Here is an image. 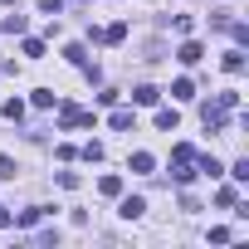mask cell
<instances>
[{
	"label": "cell",
	"mask_w": 249,
	"mask_h": 249,
	"mask_svg": "<svg viewBox=\"0 0 249 249\" xmlns=\"http://www.w3.org/2000/svg\"><path fill=\"white\" fill-rule=\"evenodd\" d=\"M59 122H64V127H98V117H93V112H83V107H64V112H59Z\"/></svg>",
	"instance_id": "6da1fadb"
},
{
	"label": "cell",
	"mask_w": 249,
	"mask_h": 249,
	"mask_svg": "<svg viewBox=\"0 0 249 249\" xmlns=\"http://www.w3.org/2000/svg\"><path fill=\"white\" fill-rule=\"evenodd\" d=\"M107 122H112V132H132V127H137L132 107H112V117H107Z\"/></svg>",
	"instance_id": "7a4b0ae2"
},
{
	"label": "cell",
	"mask_w": 249,
	"mask_h": 249,
	"mask_svg": "<svg viewBox=\"0 0 249 249\" xmlns=\"http://www.w3.org/2000/svg\"><path fill=\"white\" fill-rule=\"evenodd\" d=\"M176 59H181V64H200V59H205V44H200V39H186V44L176 49Z\"/></svg>",
	"instance_id": "3957f363"
},
{
	"label": "cell",
	"mask_w": 249,
	"mask_h": 249,
	"mask_svg": "<svg viewBox=\"0 0 249 249\" xmlns=\"http://www.w3.org/2000/svg\"><path fill=\"white\" fill-rule=\"evenodd\" d=\"M127 171H137V176H152V171H157V157H152V152H132Z\"/></svg>",
	"instance_id": "277c9868"
},
{
	"label": "cell",
	"mask_w": 249,
	"mask_h": 249,
	"mask_svg": "<svg viewBox=\"0 0 249 249\" xmlns=\"http://www.w3.org/2000/svg\"><path fill=\"white\" fill-rule=\"evenodd\" d=\"M176 122H181L176 107H157V127H161V132H176Z\"/></svg>",
	"instance_id": "5b68a950"
},
{
	"label": "cell",
	"mask_w": 249,
	"mask_h": 249,
	"mask_svg": "<svg viewBox=\"0 0 249 249\" xmlns=\"http://www.w3.org/2000/svg\"><path fill=\"white\" fill-rule=\"evenodd\" d=\"M157 98H161V93H157L152 83H142V88H132V103H142V107H157Z\"/></svg>",
	"instance_id": "8992f818"
},
{
	"label": "cell",
	"mask_w": 249,
	"mask_h": 249,
	"mask_svg": "<svg viewBox=\"0 0 249 249\" xmlns=\"http://www.w3.org/2000/svg\"><path fill=\"white\" fill-rule=\"evenodd\" d=\"M142 210H147V200H142V196H122V215H127V220H137Z\"/></svg>",
	"instance_id": "52a82bcc"
},
{
	"label": "cell",
	"mask_w": 249,
	"mask_h": 249,
	"mask_svg": "<svg viewBox=\"0 0 249 249\" xmlns=\"http://www.w3.org/2000/svg\"><path fill=\"white\" fill-rule=\"evenodd\" d=\"M171 98L191 103V98H196V83H191V78H176V83H171Z\"/></svg>",
	"instance_id": "ba28073f"
},
{
	"label": "cell",
	"mask_w": 249,
	"mask_h": 249,
	"mask_svg": "<svg viewBox=\"0 0 249 249\" xmlns=\"http://www.w3.org/2000/svg\"><path fill=\"white\" fill-rule=\"evenodd\" d=\"M98 39H103V44H122V39H127V25H107Z\"/></svg>",
	"instance_id": "9c48e42d"
},
{
	"label": "cell",
	"mask_w": 249,
	"mask_h": 249,
	"mask_svg": "<svg viewBox=\"0 0 249 249\" xmlns=\"http://www.w3.org/2000/svg\"><path fill=\"white\" fill-rule=\"evenodd\" d=\"M0 112H5V122H20V117H25V103H20V98H5Z\"/></svg>",
	"instance_id": "30bf717a"
},
{
	"label": "cell",
	"mask_w": 249,
	"mask_h": 249,
	"mask_svg": "<svg viewBox=\"0 0 249 249\" xmlns=\"http://www.w3.org/2000/svg\"><path fill=\"white\" fill-rule=\"evenodd\" d=\"M196 166H200V171H205V176H210V181H215V176H225V166H220V161H215V157H196Z\"/></svg>",
	"instance_id": "8fae6325"
},
{
	"label": "cell",
	"mask_w": 249,
	"mask_h": 249,
	"mask_svg": "<svg viewBox=\"0 0 249 249\" xmlns=\"http://www.w3.org/2000/svg\"><path fill=\"white\" fill-rule=\"evenodd\" d=\"M39 220H44V205H30V210H20V220H15V225H25V230H30V225H39Z\"/></svg>",
	"instance_id": "7c38bea8"
},
{
	"label": "cell",
	"mask_w": 249,
	"mask_h": 249,
	"mask_svg": "<svg viewBox=\"0 0 249 249\" xmlns=\"http://www.w3.org/2000/svg\"><path fill=\"white\" fill-rule=\"evenodd\" d=\"M98 191H103V196H122V176H103Z\"/></svg>",
	"instance_id": "4fadbf2b"
},
{
	"label": "cell",
	"mask_w": 249,
	"mask_h": 249,
	"mask_svg": "<svg viewBox=\"0 0 249 249\" xmlns=\"http://www.w3.org/2000/svg\"><path fill=\"white\" fill-rule=\"evenodd\" d=\"M5 35H25V15H5V25H0Z\"/></svg>",
	"instance_id": "5bb4252c"
},
{
	"label": "cell",
	"mask_w": 249,
	"mask_h": 249,
	"mask_svg": "<svg viewBox=\"0 0 249 249\" xmlns=\"http://www.w3.org/2000/svg\"><path fill=\"white\" fill-rule=\"evenodd\" d=\"M64 54H69V64H78V69H83V64H88V49H83V44H69V49H64Z\"/></svg>",
	"instance_id": "9a60e30c"
},
{
	"label": "cell",
	"mask_w": 249,
	"mask_h": 249,
	"mask_svg": "<svg viewBox=\"0 0 249 249\" xmlns=\"http://www.w3.org/2000/svg\"><path fill=\"white\" fill-rule=\"evenodd\" d=\"M225 69L239 73V69H244V49H230V54H225Z\"/></svg>",
	"instance_id": "2e32d148"
},
{
	"label": "cell",
	"mask_w": 249,
	"mask_h": 249,
	"mask_svg": "<svg viewBox=\"0 0 249 249\" xmlns=\"http://www.w3.org/2000/svg\"><path fill=\"white\" fill-rule=\"evenodd\" d=\"M39 15H49V20L64 15V0H39Z\"/></svg>",
	"instance_id": "e0dca14e"
},
{
	"label": "cell",
	"mask_w": 249,
	"mask_h": 249,
	"mask_svg": "<svg viewBox=\"0 0 249 249\" xmlns=\"http://www.w3.org/2000/svg\"><path fill=\"white\" fill-rule=\"evenodd\" d=\"M171 30H176V35H191V30H196V20H191V15H176V20H171Z\"/></svg>",
	"instance_id": "ac0fdd59"
},
{
	"label": "cell",
	"mask_w": 249,
	"mask_h": 249,
	"mask_svg": "<svg viewBox=\"0 0 249 249\" xmlns=\"http://www.w3.org/2000/svg\"><path fill=\"white\" fill-rule=\"evenodd\" d=\"M25 59H44V39H25Z\"/></svg>",
	"instance_id": "d6986e66"
},
{
	"label": "cell",
	"mask_w": 249,
	"mask_h": 249,
	"mask_svg": "<svg viewBox=\"0 0 249 249\" xmlns=\"http://www.w3.org/2000/svg\"><path fill=\"white\" fill-rule=\"evenodd\" d=\"M30 103H35V107H54V93H49V88H35V98H30Z\"/></svg>",
	"instance_id": "ffe728a7"
},
{
	"label": "cell",
	"mask_w": 249,
	"mask_h": 249,
	"mask_svg": "<svg viewBox=\"0 0 249 249\" xmlns=\"http://www.w3.org/2000/svg\"><path fill=\"white\" fill-rule=\"evenodd\" d=\"M0 181H15V161H10L5 152H0Z\"/></svg>",
	"instance_id": "44dd1931"
},
{
	"label": "cell",
	"mask_w": 249,
	"mask_h": 249,
	"mask_svg": "<svg viewBox=\"0 0 249 249\" xmlns=\"http://www.w3.org/2000/svg\"><path fill=\"white\" fill-rule=\"evenodd\" d=\"M83 161H103V142H88L83 147Z\"/></svg>",
	"instance_id": "7402d4cb"
},
{
	"label": "cell",
	"mask_w": 249,
	"mask_h": 249,
	"mask_svg": "<svg viewBox=\"0 0 249 249\" xmlns=\"http://www.w3.org/2000/svg\"><path fill=\"white\" fill-rule=\"evenodd\" d=\"M230 176H234V181L244 186V181H249V161H234V166H230Z\"/></svg>",
	"instance_id": "603a6c76"
},
{
	"label": "cell",
	"mask_w": 249,
	"mask_h": 249,
	"mask_svg": "<svg viewBox=\"0 0 249 249\" xmlns=\"http://www.w3.org/2000/svg\"><path fill=\"white\" fill-rule=\"evenodd\" d=\"M0 225H10V210H0Z\"/></svg>",
	"instance_id": "cb8c5ba5"
}]
</instances>
